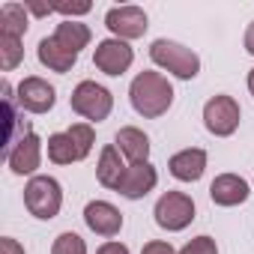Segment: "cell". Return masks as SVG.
<instances>
[{
    "label": "cell",
    "instance_id": "26",
    "mask_svg": "<svg viewBox=\"0 0 254 254\" xmlns=\"http://www.w3.org/2000/svg\"><path fill=\"white\" fill-rule=\"evenodd\" d=\"M0 254H24V245L12 236H3L0 239Z\"/></svg>",
    "mask_w": 254,
    "mask_h": 254
},
{
    "label": "cell",
    "instance_id": "15",
    "mask_svg": "<svg viewBox=\"0 0 254 254\" xmlns=\"http://www.w3.org/2000/svg\"><path fill=\"white\" fill-rule=\"evenodd\" d=\"M248 194H251L248 191V183L242 177H236V174H221L209 186V197L218 206H239V203L248 200Z\"/></svg>",
    "mask_w": 254,
    "mask_h": 254
},
{
    "label": "cell",
    "instance_id": "6",
    "mask_svg": "<svg viewBox=\"0 0 254 254\" xmlns=\"http://www.w3.org/2000/svg\"><path fill=\"white\" fill-rule=\"evenodd\" d=\"M153 215H156V224L162 230H171V233L186 230L194 221V200L186 191H165L159 197Z\"/></svg>",
    "mask_w": 254,
    "mask_h": 254
},
{
    "label": "cell",
    "instance_id": "28",
    "mask_svg": "<svg viewBox=\"0 0 254 254\" xmlns=\"http://www.w3.org/2000/svg\"><path fill=\"white\" fill-rule=\"evenodd\" d=\"M27 12H33V15H51L54 12V6H42V3H27Z\"/></svg>",
    "mask_w": 254,
    "mask_h": 254
},
{
    "label": "cell",
    "instance_id": "30",
    "mask_svg": "<svg viewBox=\"0 0 254 254\" xmlns=\"http://www.w3.org/2000/svg\"><path fill=\"white\" fill-rule=\"evenodd\" d=\"M248 90H251V96H254V69L248 72Z\"/></svg>",
    "mask_w": 254,
    "mask_h": 254
},
{
    "label": "cell",
    "instance_id": "7",
    "mask_svg": "<svg viewBox=\"0 0 254 254\" xmlns=\"http://www.w3.org/2000/svg\"><path fill=\"white\" fill-rule=\"evenodd\" d=\"M239 105L233 96H212L206 105H203V126L206 132H212L215 138H230L236 129H239Z\"/></svg>",
    "mask_w": 254,
    "mask_h": 254
},
{
    "label": "cell",
    "instance_id": "16",
    "mask_svg": "<svg viewBox=\"0 0 254 254\" xmlns=\"http://www.w3.org/2000/svg\"><path fill=\"white\" fill-rule=\"evenodd\" d=\"M36 57H39V63L45 66V69H51V72H60V75H66L75 63H78V54L75 51H69L63 42H57L54 36H45V39H39V48H36Z\"/></svg>",
    "mask_w": 254,
    "mask_h": 254
},
{
    "label": "cell",
    "instance_id": "10",
    "mask_svg": "<svg viewBox=\"0 0 254 254\" xmlns=\"http://www.w3.org/2000/svg\"><path fill=\"white\" fill-rule=\"evenodd\" d=\"M135 60V51L129 48V42H123V39H102L93 51V66L111 78L123 75L126 69L132 66Z\"/></svg>",
    "mask_w": 254,
    "mask_h": 254
},
{
    "label": "cell",
    "instance_id": "1",
    "mask_svg": "<svg viewBox=\"0 0 254 254\" xmlns=\"http://www.w3.org/2000/svg\"><path fill=\"white\" fill-rule=\"evenodd\" d=\"M129 99L141 117L156 120V117L168 114V108L174 105V87L162 72H141V75H135V81L129 87Z\"/></svg>",
    "mask_w": 254,
    "mask_h": 254
},
{
    "label": "cell",
    "instance_id": "4",
    "mask_svg": "<svg viewBox=\"0 0 254 254\" xmlns=\"http://www.w3.org/2000/svg\"><path fill=\"white\" fill-rule=\"evenodd\" d=\"M24 206L30 209V215L51 221L57 218L60 206H63V189L54 177H30V183L24 186Z\"/></svg>",
    "mask_w": 254,
    "mask_h": 254
},
{
    "label": "cell",
    "instance_id": "12",
    "mask_svg": "<svg viewBox=\"0 0 254 254\" xmlns=\"http://www.w3.org/2000/svg\"><path fill=\"white\" fill-rule=\"evenodd\" d=\"M156 183H159L156 168L150 162H135V165L126 168V174H123V180L117 183L114 191H120L123 197H129V200H138V197H147L156 189Z\"/></svg>",
    "mask_w": 254,
    "mask_h": 254
},
{
    "label": "cell",
    "instance_id": "27",
    "mask_svg": "<svg viewBox=\"0 0 254 254\" xmlns=\"http://www.w3.org/2000/svg\"><path fill=\"white\" fill-rule=\"evenodd\" d=\"M96 254H129V248H126L123 242H114V239H108L105 245H99V251Z\"/></svg>",
    "mask_w": 254,
    "mask_h": 254
},
{
    "label": "cell",
    "instance_id": "8",
    "mask_svg": "<svg viewBox=\"0 0 254 254\" xmlns=\"http://www.w3.org/2000/svg\"><path fill=\"white\" fill-rule=\"evenodd\" d=\"M105 27L114 33V39L129 42V39H141L150 24H147V12L141 6H114L105 15Z\"/></svg>",
    "mask_w": 254,
    "mask_h": 254
},
{
    "label": "cell",
    "instance_id": "5",
    "mask_svg": "<svg viewBox=\"0 0 254 254\" xmlns=\"http://www.w3.org/2000/svg\"><path fill=\"white\" fill-rule=\"evenodd\" d=\"M69 105H72V111L78 117H84L90 123H102V120H108V114L114 108V96H111L108 87H102L96 81H81L72 90Z\"/></svg>",
    "mask_w": 254,
    "mask_h": 254
},
{
    "label": "cell",
    "instance_id": "19",
    "mask_svg": "<svg viewBox=\"0 0 254 254\" xmlns=\"http://www.w3.org/2000/svg\"><path fill=\"white\" fill-rule=\"evenodd\" d=\"M54 39H57V42H63L69 51L81 54V48H87V45H90L93 33H90V27H87V24H81V21H60V24H57V30H54Z\"/></svg>",
    "mask_w": 254,
    "mask_h": 254
},
{
    "label": "cell",
    "instance_id": "23",
    "mask_svg": "<svg viewBox=\"0 0 254 254\" xmlns=\"http://www.w3.org/2000/svg\"><path fill=\"white\" fill-rule=\"evenodd\" d=\"M180 254H218V248H215V239L212 236H194Z\"/></svg>",
    "mask_w": 254,
    "mask_h": 254
},
{
    "label": "cell",
    "instance_id": "9",
    "mask_svg": "<svg viewBox=\"0 0 254 254\" xmlns=\"http://www.w3.org/2000/svg\"><path fill=\"white\" fill-rule=\"evenodd\" d=\"M15 102L21 111H30V114H48L57 102V90L45 81V78H24L18 87H15Z\"/></svg>",
    "mask_w": 254,
    "mask_h": 254
},
{
    "label": "cell",
    "instance_id": "20",
    "mask_svg": "<svg viewBox=\"0 0 254 254\" xmlns=\"http://www.w3.org/2000/svg\"><path fill=\"white\" fill-rule=\"evenodd\" d=\"M0 33L24 36L27 33V3H3L0 6Z\"/></svg>",
    "mask_w": 254,
    "mask_h": 254
},
{
    "label": "cell",
    "instance_id": "11",
    "mask_svg": "<svg viewBox=\"0 0 254 254\" xmlns=\"http://www.w3.org/2000/svg\"><path fill=\"white\" fill-rule=\"evenodd\" d=\"M3 162L9 165V171H12L15 177H33V174L39 171V165H42V141H39V135H36V132H27V135L12 147V153H9Z\"/></svg>",
    "mask_w": 254,
    "mask_h": 254
},
{
    "label": "cell",
    "instance_id": "25",
    "mask_svg": "<svg viewBox=\"0 0 254 254\" xmlns=\"http://www.w3.org/2000/svg\"><path fill=\"white\" fill-rule=\"evenodd\" d=\"M141 254H180V251H174V245L165 242V239H153L141 248Z\"/></svg>",
    "mask_w": 254,
    "mask_h": 254
},
{
    "label": "cell",
    "instance_id": "3",
    "mask_svg": "<svg viewBox=\"0 0 254 254\" xmlns=\"http://www.w3.org/2000/svg\"><path fill=\"white\" fill-rule=\"evenodd\" d=\"M150 60L159 69H165V72H171L183 81H191L200 72V57L191 48H186L180 42H171V39H156L150 45Z\"/></svg>",
    "mask_w": 254,
    "mask_h": 254
},
{
    "label": "cell",
    "instance_id": "24",
    "mask_svg": "<svg viewBox=\"0 0 254 254\" xmlns=\"http://www.w3.org/2000/svg\"><path fill=\"white\" fill-rule=\"evenodd\" d=\"M93 9V3H87V0H81V3H57L54 6V12H60L66 21H72L75 15H87Z\"/></svg>",
    "mask_w": 254,
    "mask_h": 254
},
{
    "label": "cell",
    "instance_id": "29",
    "mask_svg": "<svg viewBox=\"0 0 254 254\" xmlns=\"http://www.w3.org/2000/svg\"><path fill=\"white\" fill-rule=\"evenodd\" d=\"M245 51L254 57V21L248 24V30H245Z\"/></svg>",
    "mask_w": 254,
    "mask_h": 254
},
{
    "label": "cell",
    "instance_id": "14",
    "mask_svg": "<svg viewBox=\"0 0 254 254\" xmlns=\"http://www.w3.org/2000/svg\"><path fill=\"white\" fill-rule=\"evenodd\" d=\"M168 168H171L174 180H180V183H197L203 177V171H206V153L200 147L180 150L177 156H171Z\"/></svg>",
    "mask_w": 254,
    "mask_h": 254
},
{
    "label": "cell",
    "instance_id": "2",
    "mask_svg": "<svg viewBox=\"0 0 254 254\" xmlns=\"http://www.w3.org/2000/svg\"><path fill=\"white\" fill-rule=\"evenodd\" d=\"M93 126L90 123H75L69 126L66 132H54L48 138V159L54 165H72V162H81L90 156L93 150Z\"/></svg>",
    "mask_w": 254,
    "mask_h": 254
},
{
    "label": "cell",
    "instance_id": "22",
    "mask_svg": "<svg viewBox=\"0 0 254 254\" xmlns=\"http://www.w3.org/2000/svg\"><path fill=\"white\" fill-rule=\"evenodd\" d=\"M51 254H87V242H84L78 233L66 230V233H60V236L54 239Z\"/></svg>",
    "mask_w": 254,
    "mask_h": 254
},
{
    "label": "cell",
    "instance_id": "18",
    "mask_svg": "<svg viewBox=\"0 0 254 254\" xmlns=\"http://www.w3.org/2000/svg\"><path fill=\"white\" fill-rule=\"evenodd\" d=\"M126 168L129 165H123V153L117 150V144H108L102 153H99V165H96V177L105 189H117V183L123 180Z\"/></svg>",
    "mask_w": 254,
    "mask_h": 254
},
{
    "label": "cell",
    "instance_id": "21",
    "mask_svg": "<svg viewBox=\"0 0 254 254\" xmlns=\"http://www.w3.org/2000/svg\"><path fill=\"white\" fill-rule=\"evenodd\" d=\"M21 60H24L21 39H18V36H9V33H0V69H3V72H12Z\"/></svg>",
    "mask_w": 254,
    "mask_h": 254
},
{
    "label": "cell",
    "instance_id": "13",
    "mask_svg": "<svg viewBox=\"0 0 254 254\" xmlns=\"http://www.w3.org/2000/svg\"><path fill=\"white\" fill-rule=\"evenodd\" d=\"M84 221L99 236H117L123 227V212L108 200H90L84 206Z\"/></svg>",
    "mask_w": 254,
    "mask_h": 254
},
{
    "label": "cell",
    "instance_id": "17",
    "mask_svg": "<svg viewBox=\"0 0 254 254\" xmlns=\"http://www.w3.org/2000/svg\"><path fill=\"white\" fill-rule=\"evenodd\" d=\"M114 144L132 165L135 162H150V138L141 129H135V126H123L114 138Z\"/></svg>",
    "mask_w": 254,
    "mask_h": 254
}]
</instances>
